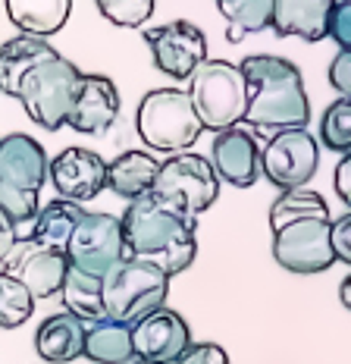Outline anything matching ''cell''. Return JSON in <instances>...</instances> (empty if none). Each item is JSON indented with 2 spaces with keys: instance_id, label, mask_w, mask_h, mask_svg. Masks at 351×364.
Here are the masks:
<instances>
[{
  "instance_id": "obj_19",
  "label": "cell",
  "mask_w": 351,
  "mask_h": 364,
  "mask_svg": "<svg viewBox=\"0 0 351 364\" xmlns=\"http://www.w3.org/2000/svg\"><path fill=\"white\" fill-rule=\"evenodd\" d=\"M60 50L53 48L48 38H35V35H16L10 41L0 44V91L10 97H19V88L26 82V75L35 66L53 60Z\"/></svg>"
},
{
  "instance_id": "obj_5",
  "label": "cell",
  "mask_w": 351,
  "mask_h": 364,
  "mask_svg": "<svg viewBox=\"0 0 351 364\" xmlns=\"http://www.w3.org/2000/svg\"><path fill=\"white\" fill-rule=\"evenodd\" d=\"M135 129L141 141L160 154H182L201 139L204 126L182 88H154L141 97L135 113Z\"/></svg>"
},
{
  "instance_id": "obj_11",
  "label": "cell",
  "mask_w": 351,
  "mask_h": 364,
  "mask_svg": "<svg viewBox=\"0 0 351 364\" xmlns=\"http://www.w3.org/2000/svg\"><path fill=\"white\" fill-rule=\"evenodd\" d=\"M151 60L170 79H188L207 60V38L188 19H176L157 28H141Z\"/></svg>"
},
{
  "instance_id": "obj_17",
  "label": "cell",
  "mask_w": 351,
  "mask_h": 364,
  "mask_svg": "<svg viewBox=\"0 0 351 364\" xmlns=\"http://www.w3.org/2000/svg\"><path fill=\"white\" fill-rule=\"evenodd\" d=\"M0 179L26 192H41L50 179V157L32 135L10 132L0 139Z\"/></svg>"
},
{
  "instance_id": "obj_26",
  "label": "cell",
  "mask_w": 351,
  "mask_h": 364,
  "mask_svg": "<svg viewBox=\"0 0 351 364\" xmlns=\"http://www.w3.org/2000/svg\"><path fill=\"white\" fill-rule=\"evenodd\" d=\"M217 10L226 19V38L239 44L248 35L270 28L273 0H217Z\"/></svg>"
},
{
  "instance_id": "obj_15",
  "label": "cell",
  "mask_w": 351,
  "mask_h": 364,
  "mask_svg": "<svg viewBox=\"0 0 351 364\" xmlns=\"http://www.w3.org/2000/svg\"><path fill=\"white\" fill-rule=\"evenodd\" d=\"M50 186L66 201H91L107 188V161L88 148H66L50 161Z\"/></svg>"
},
{
  "instance_id": "obj_38",
  "label": "cell",
  "mask_w": 351,
  "mask_h": 364,
  "mask_svg": "<svg viewBox=\"0 0 351 364\" xmlns=\"http://www.w3.org/2000/svg\"><path fill=\"white\" fill-rule=\"evenodd\" d=\"M129 364H154V361H139V358H135V361H129Z\"/></svg>"
},
{
  "instance_id": "obj_12",
  "label": "cell",
  "mask_w": 351,
  "mask_h": 364,
  "mask_svg": "<svg viewBox=\"0 0 351 364\" xmlns=\"http://www.w3.org/2000/svg\"><path fill=\"white\" fill-rule=\"evenodd\" d=\"M66 270H70V261H66V252L60 248H48L38 245L32 239H19L16 248L10 252V257L4 261V273L16 277L32 299H50V295H60L63 289Z\"/></svg>"
},
{
  "instance_id": "obj_37",
  "label": "cell",
  "mask_w": 351,
  "mask_h": 364,
  "mask_svg": "<svg viewBox=\"0 0 351 364\" xmlns=\"http://www.w3.org/2000/svg\"><path fill=\"white\" fill-rule=\"evenodd\" d=\"M339 299H342V305L351 311V273H348L345 279H342V286H339Z\"/></svg>"
},
{
  "instance_id": "obj_35",
  "label": "cell",
  "mask_w": 351,
  "mask_h": 364,
  "mask_svg": "<svg viewBox=\"0 0 351 364\" xmlns=\"http://www.w3.org/2000/svg\"><path fill=\"white\" fill-rule=\"evenodd\" d=\"M333 186H335V195L342 198V204L351 210V151H345V154H342V161L335 164Z\"/></svg>"
},
{
  "instance_id": "obj_8",
  "label": "cell",
  "mask_w": 351,
  "mask_h": 364,
  "mask_svg": "<svg viewBox=\"0 0 351 364\" xmlns=\"http://www.w3.org/2000/svg\"><path fill=\"white\" fill-rule=\"evenodd\" d=\"M151 195H157L166 204L179 208L182 214L198 220L220 198V179L207 157L182 151V154H170L166 161H160Z\"/></svg>"
},
{
  "instance_id": "obj_2",
  "label": "cell",
  "mask_w": 351,
  "mask_h": 364,
  "mask_svg": "<svg viewBox=\"0 0 351 364\" xmlns=\"http://www.w3.org/2000/svg\"><path fill=\"white\" fill-rule=\"evenodd\" d=\"M123 220L126 255L157 267L166 277L188 270L198 257V220L157 195L129 201Z\"/></svg>"
},
{
  "instance_id": "obj_25",
  "label": "cell",
  "mask_w": 351,
  "mask_h": 364,
  "mask_svg": "<svg viewBox=\"0 0 351 364\" xmlns=\"http://www.w3.org/2000/svg\"><path fill=\"white\" fill-rule=\"evenodd\" d=\"M60 299H63V311H70V314H75L85 323H94V321H104L107 317L101 277H91V273L70 267L66 270V279H63V289H60Z\"/></svg>"
},
{
  "instance_id": "obj_28",
  "label": "cell",
  "mask_w": 351,
  "mask_h": 364,
  "mask_svg": "<svg viewBox=\"0 0 351 364\" xmlns=\"http://www.w3.org/2000/svg\"><path fill=\"white\" fill-rule=\"evenodd\" d=\"M320 141L326 151L345 154L351 151V97H335L320 117Z\"/></svg>"
},
{
  "instance_id": "obj_22",
  "label": "cell",
  "mask_w": 351,
  "mask_h": 364,
  "mask_svg": "<svg viewBox=\"0 0 351 364\" xmlns=\"http://www.w3.org/2000/svg\"><path fill=\"white\" fill-rule=\"evenodd\" d=\"M72 0H6V16L22 35L50 38L70 22Z\"/></svg>"
},
{
  "instance_id": "obj_7",
  "label": "cell",
  "mask_w": 351,
  "mask_h": 364,
  "mask_svg": "<svg viewBox=\"0 0 351 364\" xmlns=\"http://www.w3.org/2000/svg\"><path fill=\"white\" fill-rule=\"evenodd\" d=\"M170 277L135 257H126L104 277V311L110 321L135 327L141 317L166 305Z\"/></svg>"
},
{
  "instance_id": "obj_4",
  "label": "cell",
  "mask_w": 351,
  "mask_h": 364,
  "mask_svg": "<svg viewBox=\"0 0 351 364\" xmlns=\"http://www.w3.org/2000/svg\"><path fill=\"white\" fill-rule=\"evenodd\" d=\"M188 97L201 119L204 132H223V129L242 126L248 110V85L245 75L235 63L226 60H204L198 70L188 75Z\"/></svg>"
},
{
  "instance_id": "obj_14",
  "label": "cell",
  "mask_w": 351,
  "mask_h": 364,
  "mask_svg": "<svg viewBox=\"0 0 351 364\" xmlns=\"http://www.w3.org/2000/svg\"><path fill=\"white\" fill-rule=\"evenodd\" d=\"M210 166L220 182L235 188H251L261 179V145L245 126H232L213 135Z\"/></svg>"
},
{
  "instance_id": "obj_18",
  "label": "cell",
  "mask_w": 351,
  "mask_h": 364,
  "mask_svg": "<svg viewBox=\"0 0 351 364\" xmlns=\"http://www.w3.org/2000/svg\"><path fill=\"white\" fill-rule=\"evenodd\" d=\"M335 0H273L270 28L279 38H301V41H323Z\"/></svg>"
},
{
  "instance_id": "obj_9",
  "label": "cell",
  "mask_w": 351,
  "mask_h": 364,
  "mask_svg": "<svg viewBox=\"0 0 351 364\" xmlns=\"http://www.w3.org/2000/svg\"><path fill=\"white\" fill-rule=\"evenodd\" d=\"M126 257L129 255L123 239V220L113 214H85L70 236V242H66L70 267L101 279Z\"/></svg>"
},
{
  "instance_id": "obj_29",
  "label": "cell",
  "mask_w": 351,
  "mask_h": 364,
  "mask_svg": "<svg viewBox=\"0 0 351 364\" xmlns=\"http://www.w3.org/2000/svg\"><path fill=\"white\" fill-rule=\"evenodd\" d=\"M0 210H4V214L13 220L19 239H28L38 210H41V201H38L35 192H26V188L10 186V182L0 179Z\"/></svg>"
},
{
  "instance_id": "obj_31",
  "label": "cell",
  "mask_w": 351,
  "mask_h": 364,
  "mask_svg": "<svg viewBox=\"0 0 351 364\" xmlns=\"http://www.w3.org/2000/svg\"><path fill=\"white\" fill-rule=\"evenodd\" d=\"M326 38L339 44V50H351V0H335L333 4Z\"/></svg>"
},
{
  "instance_id": "obj_30",
  "label": "cell",
  "mask_w": 351,
  "mask_h": 364,
  "mask_svg": "<svg viewBox=\"0 0 351 364\" xmlns=\"http://www.w3.org/2000/svg\"><path fill=\"white\" fill-rule=\"evenodd\" d=\"M97 10L107 22L119 28H141L144 22L154 16L157 0H94Z\"/></svg>"
},
{
  "instance_id": "obj_16",
  "label": "cell",
  "mask_w": 351,
  "mask_h": 364,
  "mask_svg": "<svg viewBox=\"0 0 351 364\" xmlns=\"http://www.w3.org/2000/svg\"><path fill=\"white\" fill-rule=\"evenodd\" d=\"M119 117V91L113 79L101 73H85L82 88L75 95V104L66 117V126L82 135H101Z\"/></svg>"
},
{
  "instance_id": "obj_3",
  "label": "cell",
  "mask_w": 351,
  "mask_h": 364,
  "mask_svg": "<svg viewBox=\"0 0 351 364\" xmlns=\"http://www.w3.org/2000/svg\"><path fill=\"white\" fill-rule=\"evenodd\" d=\"M239 70L248 85V129L261 135H276L282 129H308L310 101L304 91V75L292 60L251 54L239 63Z\"/></svg>"
},
{
  "instance_id": "obj_10",
  "label": "cell",
  "mask_w": 351,
  "mask_h": 364,
  "mask_svg": "<svg viewBox=\"0 0 351 364\" xmlns=\"http://www.w3.org/2000/svg\"><path fill=\"white\" fill-rule=\"evenodd\" d=\"M320 166V145L308 129H282L261 148V173L279 192L308 188Z\"/></svg>"
},
{
  "instance_id": "obj_6",
  "label": "cell",
  "mask_w": 351,
  "mask_h": 364,
  "mask_svg": "<svg viewBox=\"0 0 351 364\" xmlns=\"http://www.w3.org/2000/svg\"><path fill=\"white\" fill-rule=\"evenodd\" d=\"M82 79H85V73L70 57L57 54L26 75V82L19 88V104L26 107L32 123L48 129V132H57V129L66 126V117H70L75 104Z\"/></svg>"
},
{
  "instance_id": "obj_20",
  "label": "cell",
  "mask_w": 351,
  "mask_h": 364,
  "mask_svg": "<svg viewBox=\"0 0 351 364\" xmlns=\"http://www.w3.org/2000/svg\"><path fill=\"white\" fill-rule=\"evenodd\" d=\"M85 330L88 323L70 311L50 314L35 333V352L48 364H70L85 355Z\"/></svg>"
},
{
  "instance_id": "obj_21",
  "label": "cell",
  "mask_w": 351,
  "mask_h": 364,
  "mask_svg": "<svg viewBox=\"0 0 351 364\" xmlns=\"http://www.w3.org/2000/svg\"><path fill=\"white\" fill-rule=\"evenodd\" d=\"M160 161L151 151H123L107 164V188L123 201H135L154 188Z\"/></svg>"
},
{
  "instance_id": "obj_24",
  "label": "cell",
  "mask_w": 351,
  "mask_h": 364,
  "mask_svg": "<svg viewBox=\"0 0 351 364\" xmlns=\"http://www.w3.org/2000/svg\"><path fill=\"white\" fill-rule=\"evenodd\" d=\"M82 358H88L94 364H129V361H135L132 327L110 321V317L88 323V330H85V355H82Z\"/></svg>"
},
{
  "instance_id": "obj_34",
  "label": "cell",
  "mask_w": 351,
  "mask_h": 364,
  "mask_svg": "<svg viewBox=\"0 0 351 364\" xmlns=\"http://www.w3.org/2000/svg\"><path fill=\"white\" fill-rule=\"evenodd\" d=\"M330 85L339 91V97H351V50H339L326 70Z\"/></svg>"
},
{
  "instance_id": "obj_23",
  "label": "cell",
  "mask_w": 351,
  "mask_h": 364,
  "mask_svg": "<svg viewBox=\"0 0 351 364\" xmlns=\"http://www.w3.org/2000/svg\"><path fill=\"white\" fill-rule=\"evenodd\" d=\"M85 214L88 210L75 201H66V198L48 201V204H41V210H38L28 239L38 242V245L66 252V242H70V236L75 232V226H79V220Z\"/></svg>"
},
{
  "instance_id": "obj_32",
  "label": "cell",
  "mask_w": 351,
  "mask_h": 364,
  "mask_svg": "<svg viewBox=\"0 0 351 364\" xmlns=\"http://www.w3.org/2000/svg\"><path fill=\"white\" fill-rule=\"evenodd\" d=\"M176 364H232V361H229L223 346H217V343H192L185 352H182V358Z\"/></svg>"
},
{
  "instance_id": "obj_33",
  "label": "cell",
  "mask_w": 351,
  "mask_h": 364,
  "mask_svg": "<svg viewBox=\"0 0 351 364\" xmlns=\"http://www.w3.org/2000/svg\"><path fill=\"white\" fill-rule=\"evenodd\" d=\"M330 242H333L335 264L342 261V264H348V267H351V210H345L339 220H333Z\"/></svg>"
},
{
  "instance_id": "obj_1",
  "label": "cell",
  "mask_w": 351,
  "mask_h": 364,
  "mask_svg": "<svg viewBox=\"0 0 351 364\" xmlns=\"http://www.w3.org/2000/svg\"><path fill=\"white\" fill-rule=\"evenodd\" d=\"M273 261L288 273L314 277L335 264L333 255V214L330 204L314 188H288L270 204Z\"/></svg>"
},
{
  "instance_id": "obj_36",
  "label": "cell",
  "mask_w": 351,
  "mask_h": 364,
  "mask_svg": "<svg viewBox=\"0 0 351 364\" xmlns=\"http://www.w3.org/2000/svg\"><path fill=\"white\" fill-rule=\"evenodd\" d=\"M16 242H19V232H16V226H13V220L0 210V264L10 257V252L16 248Z\"/></svg>"
},
{
  "instance_id": "obj_13",
  "label": "cell",
  "mask_w": 351,
  "mask_h": 364,
  "mask_svg": "<svg viewBox=\"0 0 351 364\" xmlns=\"http://www.w3.org/2000/svg\"><path fill=\"white\" fill-rule=\"evenodd\" d=\"M188 346H192V330L185 317L166 305L151 311L132 327V352L139 361L176 364Z\"/></svg>"
},
{
  "instance_id": "obj_27",
  "label": "cell",
  "mask_w": 351,
  "mask_h": 364,
  "mask_svg": "<svg viewBox=\"0 0 351 364\" xmlns=\"http://www.w3.org/2000/svg\"><path fill=\"white\" fill-rule=\"evenodd\" d=\"M35 299L16 277L0 270V330H16L32 317Z\"/></svg>"
}]
</instances>
